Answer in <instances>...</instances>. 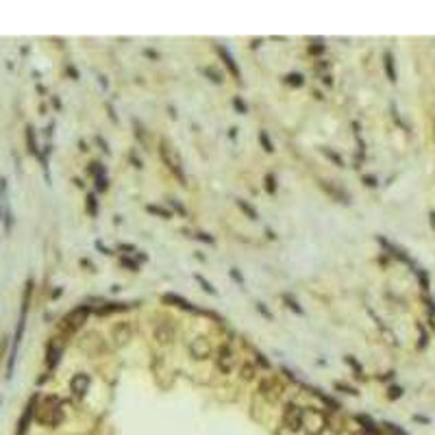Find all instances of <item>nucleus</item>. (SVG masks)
I'll list each match as a JSON object with an SVG mask.
<instances>
[{"instance_id": "nucleus-14", "label": "nucleus", "mask_w": 435, "mask_h": 435, "mask_svg": "<svg viewBox=\"0 0 435 435\" xmlns=\"http://www.w3.org/2000/svg\"><path fill=\"white\" fill-rule=\"evenodd\" d=\"M155 338H157V342H161V344L172 342V338H174V329H172V324H170V322H161V324H157V329H155Z\"/></svg>"}, {"instance_id": "nucleus-51", "label": "nucleus", "mask_w": 435, "mask_h": 435, "mask_svg": "<svg viewBox=\"0 0 435 435\" xmlns=\"http://www.w3.org/2000/svg\"><path fill=\"white\" fill-rule=\"evenodd\" d=\"M322 81H324V85H333V81H331V76H329V74H324Z\"/></svg>"}, {"instance_id": "nucleus-1", "label": "nucleus", "mask_w": 435, "mask_h": 435, "mask_svg": "<svg viewBox=\"0 0 435 435\" xmlns=\"http://www.w3.org/2000/svg\"><path fill=\"white\" fill-rule=\"evenodd\" d=\"M37 422L46 427H59L63 422V409H61V400L57 396H46L42 400V405L37 407Z\"/></svg>"}, {"instance_id": "nucleus-27", "label": "nucleus", "mask_w": 435, "mask_h": 435, "mask_svg": "<svg viewBox=\"0 0 435 435\" xmlns=\"http://www.w3.org/2000/svg\"><path fill=\"white\" fill-rule=\"evenodd\" d=\"M311 394H313V396H318V398H320V400H322V403H327L329 407H333V409H335V411H338V407H339V405H338V403H335V400H333V398H329V396H327V394H324V392H322V389H311Z\"/></svg>"}, {"instance_id": "nucleus-4", "label": "nucleus", "mask_w": 435, "mask_h": 435, "mask_svg": "<svg viewBox=\"0 0 435 435\" xmlns=\"http://www.w3.org/2000/svg\"><path fill=\"white\" fill-rule=\"evenodd\" d=\"M283 425L291 433L302 431V409L298 405H294V403L285 405V409H283Z\"/></svg>"}, {"instance_id": "nucleus-6", "label": "nucleus", "mask_w": 435, "mask_h": 435, "mask_svg": "<svg viewBox=\"0 0 435 435\" xmlns=\"http://www.w3.org/2000/svg\"><path fill=\"white\" fill-rule=\"evenodd\" d=\"M90 313H92V307H87V305L76 307V309H72L68 316L63 318V327L68 329V331H76V329L83 327V322L87 320V316H90Z\"/></svg>"}, {"instance_id": "nucleus-42", "label": "nucleus", "mask_w": 435, "mask_h": 435, "mask_svg": "<svg viewBox=\"0 0 435 435\" xmlns=\"http://www.w3.org/2000/svg\"><path fill=\"white\" fill-rule=\"evenodd\" d=\"M309 52H311V54H320V52H324V44H318V46H316V44H311V46H309Z\"/></svg>"}, {"instance_id": "nucleus-24", "label": "nucleus", "mask_w": 435, "mask_h": 435, "mask_svg": "<svg viewBox=\"0 0 435 435\" xmlns=\"http://www.w3.org/2000/svg\"><path fill=\"white\" fill-rule=\"evenodd\" d=\"M383 431H385V435H407L405 429H400L398 425H394V422H383Z\"/></svg>"}, {"instance_id": "nucleus-28", "label": "nucleus", "mask_w": 435, "mask_h": 435, "mask_svg": "<svg viewBox=\"0 0 435 435\" xmlns=\"http://www.w3.org/2000/svg\"><path fill=\"white\" fill-rule=\"evenodd\" d=\"M322 155L324 157H329L331 161L335 163V166H339V168H344V159L338 155V152H333V150H329V148H322Z\"/></svg>"}, {"instance_id": "nucleus-43", "label": "nucleus", "mask_w": 435, "mask_h": 435, "mask_svg": "<svg viewBox=\"0 0 435 435\" xmlns=\"http://www.w3.org/2000/svg\"><path fill=\"white\" fill-rule=\"evenodd\" d=\"M231 277H233L235 281H238L240 285H244V277H242V274H240V270H235V268H233V270H231Z\"/></svg>"}, {"instance_id": "nucleus-50", "label": "nucleus", "mask_w": 435, "mask_h": 435, "mask_svg": "<svg viewBox=\"0 0 435 435\" xmlns=\"http://www.w3.org/2000/svg\"><path fill=\"white\" fill-rule=\"evenodd\" d=\"M131 161L135 163V168H142V161H140V159H137V157L133 155V152H131Z\"/></svg>"}, {"instance_id": "nucleus-47", "label": "nucleus", "mask_w": 435, "mask_h": 435, "mask_svg": "<svg viewBox=\"0 0 435 435\" xmlns=\"http://www.w3.org/2000/svg\"><path fill=\"white\" fill-rule=\"evenodd\" d=\"M170 205H172V207H174V209H176V211H179V213H183V216L187 213L185 209H183V205H181V202H176V200H170Z\"/></svg>"}, {"instance_id": "nucleus-11", "label": "nucleus", "mask_w": 435, "mask_h": 435, "mask_svg": "<svg viewBox=\"0 0 435 435\" xmlns=\"http://www.w3.org/2000/svg\"><path fill=\"white\" fill-rule=\"evenodd\" d=\"M161 300L166 302V305H174V307H179V309H185V311H196V307L192 305L190 300H185L183 296H179V294H172V291H168V294H163V296H161Z\"/></svg>"}, {"instance_id": "nucleus-21", "label": "nucleus", "mask_w": 435, "mask_h": 435, "mask_svg": "<svg viewBox=\"0 0 435 435\" xmlns=\"http://www.w3.org/2000/svg\"><path fill=\"white\" fill-rule=\"evenodd\" d=\"M283 81H285L288 85H291V87H302V85H305V76L298 74V72H290V74H285V76H283Z\"/></svg>"}, {"instance_id": "nucleus-26", "label": "nucleus", "mask_w": 435, "mask_h": 435, "mask_svg": "<svg viewBox=\"0 0 435 435\" xmlns=\"http://www.w3.org/2000/svg\"><path fill=\"white\" fill-rule=\"evenodd\" d=\"M146 211L148 213H155V216H159V218H172V213L168 211V209H163V207H157V205H146Z\"/></svg>"}, {"instance_id": "nucleus-18", "label": "nucleus", "mask_w": 435, "mask_h": 435, "mask_svg": "<svg viewBox=\"0 0 435 435\" xmlns=\"http://www.w3.org/2000/svg\"><path fill=\"white\" fill-rule=\"evenodd\" d=\"M355 420H357V425H361V429L366 433H370V435H379V433H381V431H379V427H377V422H374L372 418H368L363 414H357Z\"/></svg>"}, {"instance_id": "nucleus-25", "label": "nucleus", "mask_w": 435, "mask_h": 435, "mask_svg": "<svg viewBox=\"0 0 435 435\" xmlns=\"http://www.w3.org/2000/svg\"><path fill=\"white\" fill-rule=\"evenodd\" d=\"M283 302H285V305H288L294 313H300V316H302V307L298 305V302H296V298H294L291 294H283Z\"/></svg>"}, {"instance_id": "nucleus-29", "label": "nucleus", "mask_w": 435, "mask_h": 435, "mask_svg": "<svg viewBox=\"0 0 435 435\" xmlns=\"http://www.w3.org/2000/svg\"><path fill=\"white\" fill-rule=\"evenodd\" d=\"M242 379H244V381H252V379H255V366H252V363H244V366H242Z\"/></svg>"}, {"instance_id": "nucleus-8", "label": "nucleus", "mask_w": 435, "mask_h": 435, "mask_svg": "<svg viewBox=\"0 0 435 435\" xmlns=\"http://www.w3.org/2000/svg\"><path fill=\"white\" fill-rule=\"evenodd\" d=\"M90 383H92L90 374L79 372V374H74V377H72V381H70V389H72V394H74V396H79V398H83V396L87 394V389H90Z\"/></svg>"}, {"instance_id": "nucleus-3", "label": "nucleus", "mask_w": 435, "mask_h": 435, "mask_svg": "<svg viewBox=\"0 0 435 435\" xmlns=\"http://www.w3.org/2000/svg\"><path fill=\"white\" fill-rule=\"evenodd\" d=\"M159 155H161V161L168 166V170L172 172L174 176H179V181L185 185V172H183V161H181L179 152L174 150V146L170 144L168 140H161V144H159Z\"/></svg>"}, {"instance_id": "nucleus-55", "label": "nucleus", "mask_w": 435, "mask_h": 435, "mask_svg": "<svg viewBox=\"0 0 435 435\" xmlns=\"http://www.w3.org/2000/svg\"><path fill=\"white\" fill-rule=\"evenodd\" d=\"M352 435H370V433H366V431H357V433H352Z\"/></svg>"}, {"instance_id": "nucleus-46", "label": "nucleus", "mask_w": 435, "mask_h": 435, "mask_svg": "<svg viewBox=\"0 0 435 435\" xmlns=\"http://www.w3.org/2000/svg\"><path fill=\"white\" fill-rule=\"evenodd\" d=\"M257 309H259V311H261V313H263V316H266V318H270V320H272V313H270V309H268V307H263L261 302H257Z\"/></svg>"}, {"instance_id": "nucleus-23", "label": "nucleus", "mask_w": 435, "mask_h": 435, "mask_svg": "<svg viewBox=\"0 0 435 435\" xmlns=\"http://www.w3.org/2000/svg\"><path fill=\"white\" fill-rule=\"evenodd\" d=\"M26 144H29V150L33 152V155H37V142H35V131H33V126H26Z\"/></svg>"}, {"instance_id": "nucleus-13", "label": "nucleus", "mask_w": 435, "mask_h": 435, "mask_svg": "<svg viewBox=\"0 0 435 435\" xmlns=\"http://www.w3.org/2000/svg\"><path fill=\"white\" fill-rule=\"evenodd\" d=\"M209 352H211V346H209L205 338H196L194 342H192V355H194L196 359H205V357H209Z\"/></svg>"}, {"instance_id": "nucleus-33", "label": "nucleus", "mask_w": 435, "mask_h": 435, "mask_svg": "<svg viewBox=\"0 0 435 435\" xmlns=\"http://www.w3.org/2000/svg\"><path fill=\"white\" fill-rule=\"evenodd\" d=\"M205 74L209 76V81H213V83H218V85H222V74L218 72V70H213V68H205Z\"/></svg>"}, {"instance_id": "nucleus-41", "label": "nucleus", "mask_w": 435, "mask_h": 435, "mask_svg": "<svg viewBox=\"0 0 435 435\" xmlns=\"http://www.w3.org/2000/svg\"><path fill=\"white\" fill-rule=\"evenodd\" d=\"M363 185H368V187H377L379 183H377V176H363Z\"/></svg>"}, {"instance_id": "nucleus-22", "label": "nucleus", "mask_w": 435, "mask_h": 435, "mask_svg": "<svg viewBox=\"0 0 435 435\" xmlns=\"http://www.w3.org/2000/svg\"><path fill=\"white\" fill-rule=\"evenodd\" d=\"M238 207L242 209V211L246 213V216H248L250 220H257L259 218V213H257V209L250 205V202H246V200H242V198H238Z\"/></svg>"}, {"instance_id": "nucleus-39", "label": "nucleus", "mask_w": 435, "mask_h": 435, "mask_svg": "<svg viewBox=\"0 0 435 435\" xmlns=\"http://www.w3.org/2000/svg\"><path fill=\"white\" fill-rule=\"evenodd\" d=\"M416 272H418V281H420L422 290H429V277H427V272H425V270H416Z\"/></svg>"}, {"instance_id": "nucleus-56", "label": "nucleus", "mask_w": 435, "mask_h": 435, "mask_svg": "<svg viewBox=\"0 0 435 435\" xmlns=\"http://www.w3.org/2000/svg\"><path fill=\"white\" fill-rule=\"evenodd\" d=\"M0 405H2V398H0Z\"/></svg>"}, {"instance_id": "nucleus-36", "label": "nucleus", "mask_w": 435, "mask_h": 435, "mask_svg": "<svg viewBox=\"0 0 435 435\" xmlns=\"http://www.w3.org/2000/svg\"><path fill=\"white\" fill-rule=\"evenodd\" d=\"M87 209H90L92 216H96V213H98V202H96V196H94V194L87 196Z\"/></svg>"}, {"instance_id": "nucleus-53", "label": "nucleus", "mask_w": 435, "mask_h": 435, "mask_svg": "<svg viewBox=\"0 0 435 435\" xmlns=\"http://www.w3.org/2000/svg\"><path fill=\"white\" fill-rule=\"evenodd\" d=\"M429 218H431V227L435 229V211H431V213H429Z\"/></svg>"}, {"instance_id": "nucleus-16", "label": "nucleus", "mask_w": 435, "mask_h": 435, "mask_svg": "<svg viewBox=\"0 0 435 435\" xmlns=\"http://www.w3.org/2000/svg\"><path fill=\"white\" fill-rule=\"evenodd\" d=\"M90 174L96 176V190L98 192H104L107 190V176H104V168L100 166V163H90Z\"/></svg>"}, {"instance_id": "nucleus-38", "label": "nucleus", "mask_w": 435, "mask_h": 435, "mask_svg": "<svg viewBox=\"0 0 435 435\" xmlns=\"http://www.w3.org/2000/svg\"><path fill=\"white\" fill-rule=\"evenodd\" d=\"M233 107L238 109V113H248V107H246L244 100H242L240 96H235V98H233Z\"/></svg>"}, {"instance_id": "nucleus-35", "label": "nucleus", "mask_w": 435, "mask_h": 435, "mask_svg": "<svg viewBox=\"0 0 435 435\" xmlns=\"http://www.w3.org/2000/svg\"><path fill=\"white\" fill-rule=\"evenodd\" d=\"M403 396V387H398V385H392V387L387 389V398L389 400H396V398H400Z\"/></svg>"}, {"instance_id": "nucleus-12", "label": "nucleus", "mask_w": 435, "mask_h": 435, "mask_svg": "<svg viewBox=\"0 0 435 435\" xmlns=\"http://www.w3.org/2000/svg\"><path fill=\"white\" fill-rule=\"evenodd\" d=\"M61 350H63V344H61V342H54V339H52V342L48 344V350H46V366L50 368V370L59 363Z\"/></svg>"}, {"instance_id": "nucleus-15", "label": "nucleus", "mask_w": 435, "mask_h": 435, "mask_svg": "<svg viewBox=\"0 0 435 435\" xmlns=\"http://www.w3.org/2000/svg\"><path fill=\"white\" fill-rule=\"evenodd\" d=\"M320 187L324 192H327L331 198H335V200H339V202H348V194L342 190V187H338V185H331L329 181H320Z\"/></svg>"}, {"instance_id": "nucleus-45", "label": "nucleus", "mask_w": 435, "mask_h": 435, "mask_svg": "<svg viewBox=\"0 0 435 435\" xmlns=\"http://www.w3.org/2000/svg\"><path fill=\"white\" fill-rule=\"evenodd\" d=\"M196 240H200V242H207V244H213V238H209L207 233H196Z\"/></svg>"}, {"instance_id": "nucleus-7", "label": "nucleus", "mask_w": 435, "mask_h": 435, "mask_svg": "<svg viewBox=\"0 0 435 435\" xmlns=\"http://www.w3.org/2000/svg\"><path fill=\"white\" fill-rule=\"evenodd\" d=\"M216 363H218L220 372L231 374V370H233V366H235V352H233V348H231L229 344H222V346L218 348Z\"/></svg>"}, {"instance_id": "nucleus-54", "label": "nucleus", "mask_w": 435, "mask_h": 435, "mask_svg": "<svg viewBox=\"0 0 435 435\" xmlns=\"http://www.w3.org/2000/svg\"><path fill=\"white\" fill-rule=\"evenodd\" d=\"M416 420H418V422H429V418H425V416H416Z\"/></svg>"}, {"instance_id": "nucleus-49", "label": "nucleus", "mask_w": 435, "mask_h": 435, "mask_svg": "<svg viewBox=\"0 0 435 435\" xmlns=\"http://www.w3.org/2000/svg\"><path fill=\"white\" fill-rule=\"evenodd\" d=\"M427 344V333H425V329L420 327V346H425Z\"/></svg>"}, {"instance_id": "nucleus-30", "label": "nucleus", "mask_w": 435, "mask_h": 435, "mask_svg": "<svg viewBox=\"0 0 435 435\" xmlns=\"http://www.w3.org/2000/svg\"><path fill=\"white\" fill-rule=\"evenodd\" d=\"M259 142H261V146H263V150H266V152H274L272 140H270V135L266 133V131H261V133H259Z\"/></svg>"}, {"instance_id": "nucleus-2", "label": "nucleus", "mask_w": 435, "mask_h": 435, "mask_svg": "<svg viewBox=\"0 0 435 435\" xmlns=\"http://www.w3.org/2000/svg\"><path fill=\"white\" fill-rule=\"evenodd\" d=\"M329 427V418L324 411L316 407H305L302 409V431L307 435H320Z\"/></svg>"}, {"instance_id": "nucleus-17", "label": "nucleus", "mask_w": 435, "mask_h": 435, "mask_svg": "<svg viewBox=\"0 0 435 435\" xmlns=\"http://www.w3.org/2000/svg\"><path fill=\"white\" fill-rule=\"evenodd\" d=\"M33 414H35V398H31V403L26 405V409H24V416L20 418V429H18V435H24V433H26V429H29V422H31Z\"/></svg>"}, {"instance_id": "nucleus-19", "label": "nucleus", "mask_w": 435, "mask_h": 435, "mask_svg": "<svg viewBox=\"0 0 435 435\" xmlns=\"http://www.w3.org/2000/svg\"><path fill=\"white\" fill-rule=\"evenodd\" d=\"M383 68H385L387 79L392 81V83H396V63H394V54L392 52H385L383 54Z\"/></svg>"}, {"instance_id": "nucleus-20", "label": "nucleus", "mask_w": 435, "mask_h": 435, "mask_svg": "<svg viewBox=\"0 0 435 435\" xmlns=\"http://www.w3.org/2000/svg\"><path fill=\"white\" fill-rule=\"evenodd\" d=\"M9 209H7V181L0 179V218L7 216Z\"/></svg>"}, {"instance_id": "nucleus-34", "label": "nucleus", "mask_w": 435, "mask_h": 435, "mask_svg": "<svg viewBox=\"0 0 435 435\" xmlns=\"http://www.w3.org/2000/svg\"><path fill=\"white\" fill-rule=\"evenodd\" d=\"M196 281L202 285V290H205L207 294H213V296H216V288H211V283H209V281L202 277V274H196Z\"/></svg>"}, {"instance_id": "nucleus-37", "label": "nucleus", "mask_w": 435, "mask_h": 435, "mask_svg": "<svg viewBox=\"0 0 435 435\" xmlns=\"http://www.w3.org/2000/svg\"><path fill=\"white\" fill-rule=\"evenodd\" d=\"M335 389H342L344 394H352V396H359V392H357L355 387H350V385H346V383H335Z\"/></svg>"}, {"instance_id": "nucleus-44", "label": "nucleus", "mask_w": 435, "mask_h": 435, "mask_svg": "<svg viewBox=\"0 0 435 435\" xmlns=\"http://www.w3.org/2000/svg\"><path fill=\"white\" fill-rule=\"evenodd\" d=\"M122 263H124V266H129L133 272H137V268H140V266H137V261H131V259H126V257H122Z\"/></svg>"}, {"instance_id": "nucleus-48", "label": "nucleus", "mask_w": 435, "mask_h": 435, "mask_svg": "<svg viewBox=\"0 0 435 435\" xmlns=\"http://www.w3.org/2000/svg\"><path fill=\"white\" fill-rule=\"evenodd\" d=\"M96 142H98V144H100V148H102L104 152H109V146L104 144V140H102V137H96Z\"/></svg>"}, {"instance_id": "nucleus-5", "label": "nucleus", "mask_w": 435, "mask_h": 435, "mask_svg": "<svg viewBox=\"0 0 435 435\" xmlns=\"http://www.w3.org/2000/svg\"><path fill=\"white\" fill-rule=\"evenodd\" d=\"M283 392H285V385L281 383L277 377H266L259 383V394L263 396V398H268L270 403H277Z\"/></svg>"}, {"instance_id": "nucleus-31", "label": "nucleus", "mask_w": 435, "mask_h": 435, "mask_svg": "<svg viewBox=\"0 0 435 435\" xmlns=\"http://www.w3.org/2000/svg\"><path fill=\"white\" fill-rule=\"evenodd\" d=\"M124 309H126L124 302H111V305H107V307H100L98 313H111V311H124Z\"/></svg>"}, {"instance_id": "nucleus-10", "label": "nucleus", "mask_w": 435, "mask_h": 435, "mask_svg": "<svg viewBox=\"0 0 435 435\" xmlns=\"http://www.w3.org/2000/svg\"><path fill=\"white\" fill-rule=\"evenodd\" d=\"M131 333H133V329H131V324H129V322H120V324H115L113 331H111V338H113L115 346H124V344L131 339Z\"/></svg>"}, {"instance_id": "nucleus-52", "label": "nucleus", "mask_w": 435, "mask_h": 435, "mask_svg": "<svg viewBox=\"0 0 435 435\" xmlns=\"http://www.w3.org/2000/svg\"><path fill=\"white\" fill-rule=\"evenodd\" d=\"M427 305H429V309H431V311H433V313H435V302H433V300H429V298H427Z\"/></svg>"}, {"instance_id": "nucleus-32", "label": "nucleus", "mask_w": 435, "mask_h": 435, "mask_svg": "<svg viewBox=\"0 0 435 435\" xmlns=\"http://www.w3.org/2000/svg\"><path fill=\"white\" fill-rule=\"evenodd\" d=\"M266 190H268V194H277V176L272 172L266 174Z\"/></svg>"}, {"instance_id": "nucleus-40", "label": "nucleus", "mask_w": 435, "mask_h": 435, "mask_svg": "<svg viewBox=\"0 0 435 435\" xmlns=\"http://www.w3.org/2000/svg\"><path fill=\"white\" fill-rule=\"evenodd\" d=\"M346 363H348V366H352L357 370V374H359V377H363V370H361V366H359V361L355 359V357H346Z\"/></svg>"}, {"instance_id": "nucleus-9", "label": "nucleus", "mask_w": 435, "mask_h": 435, "mask_svg": "<svg viewBox=\"0 0 435 435\" xmlns=\"http://www.w3.org/2000/svg\"><path fill=\"white\" fill-rule=\"evenodd\" d=\"M216 52H218V57L224 61V65L231 70V74H233V79L235 81H242V72H240V68H238V63H235V57L231 54L227 48L222 46V44H216Z\"/></svg>"}]
</instances>
